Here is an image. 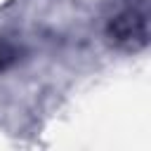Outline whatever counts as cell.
<instances>
[{
  "mask_svg": "<svg viewBox=\"0 0 151 151\" xmlns=\"http://www.w3.org/2000/svg\"><path fill=\"white\" fill-rule=\"evenodd\" d=\"M14 59H17V50L2 42V45H0V68H5V66H9V64H12Z\"/></svg>",
  "mask_w": 151,
  "mask_h": 151,
  "instance_id": "2",
  "label": "cell"
},
{
  "mask_svg": "<svg viewBox=\"0 0 151 151\" xmlns=\"http://www.w3.org/2000/svg\"><path fill=\"white\" fill-rule=\"evenodd\" d=\"M111 38L127 47V50H139L149 40V14H146V0L142 5H132L130 9L120 12L111 26H109Z\"/></svg>",
  "mask_w": 151,
  "mask_h": 151,
  "instance_id": "1",
  "label": "cell"
}]
</instances>
